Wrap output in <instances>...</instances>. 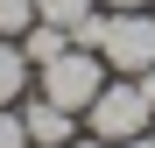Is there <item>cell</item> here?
<instances>
[{
	"mask_svg": "<svg viewBox=\"0 0 155 148\" xmlns=\"http://www.w3.org/2000/svg\"><path fill=\"white\" fill-rule=\"evenodd\" d=\"M120 148H155V127H148V134H134V141H120Z\"/></svg>",
	"mask_w": 155,
	"mask_h": 148,
	"instance_id": "cell-11",
	"label": "cell"
},
{
	"mask_svg": "<svg viewBox=\"0 0 155 148\" xmlns=\"http://www.w3.org/2000/svg\"><path fill=\"white\" fill-rule=\"evenodd\" d=\"M0 148H28V127H21V106H0Z\"/></svg>",
	"mask_w": 155,
	"mask_h": 148,
	"instance_id": "cell-9",
	"label": "cell"
},
{
	"mask_svg": "<svg viewBox=\"0 0 155 148\" xmlns=\"http://www.w3.org/2000/svg\"><path fill=\"white\" fill-rule=\"evenodd\" d=\"M21 127H28V148H64L78 141V113L35 92V99H21Z\"/></svg>",
	"mask_w": 155,
	"mask_h": 148,
	"instance_id": "cell-4",
	"label": "cell"
},
{
	"mask_svg": "<svg viewBox=\"0 0 155 148\" xmlns=\"http://www.w3.org/2000/svg\"><path fill=\"white\" fill-rule=\"evenodd\" d=\"M35 21H42V14H35V0H0V35H7V42H21Z\"/></svg>",
	"mask_w": 155,
	"mask_h": 148,
	"instance_id": "cell-7",
	"label": "cell"
},
{
	"mask_svg": "<svg viewBox=\"0 0 155 148\" xmlns=\"http://www.w3.org/2000/svg\"><path fill=\"white\" fill-rule=\"evenodd\" d=\"M99 7H155V0H99Z\"/></svg>",
	"mask_w": 155,
	"mask_h": 148,
	"instance_id": "cell-12",
	"label": "cell"
},
{
	"mask_svg": "<svg viewBox=\"0 0 155 148\" xmlns=\"http://www.w3.org/2000/svg\"><path fill=\"white\" fill-rule=\"evenodd\" d=\"M64 49H71V28H57V21H35V28L21 35V57H28L35 71H42L49 57H64Z\"/></svg>",
	"mask_w": 155,
	"mask_h": 148,
	"instance_id": "cell-6",
	"label": "cell"
},
{
	"mask_svg": "<svg viewBox=\"0 0 155 148\" xmlns=\"http://www.w3.org/2000/svg\"><path fill=\"white\" fill-rule=\"evenodd\" d=\"M99 57L113 78H141L155 64V7H106L99 21Z\"/></svg>",
	"mask_w": 155,
	"mask_h": 148,
	"instance_id": "cell-1",
	"label": "cell"
},
{
	"mask_svg": "<svg viewBox=\"0 0 155 148\" xmlns=\"http://www.w3.org/2000/svg\"><path fill=\"white\" fill-rule=\"evenodd\" d=\"M64 148H106V141H92V134H78V141H64Z\"/></svg>",
	"mask_w": 155,
	"mask_h": 148,
	"instance_id": "cell-13",
	"label": "cell"
},
{
	"mask_svg": "<svg viewBox=\"0 0 155 148\" xmlns=\"http://www.w3.org/2000/svg\"><path fill=\"white\" fill-rule=\"evenodd\" d=\"M148 127H155V106L141 99L134 78H106V92L85 106V134H92V141H106V148L134 141V134H148Z\"/></svg>",
	"mask_w": 155,
	"mask_h": 148,
	"instance_id": "cell-2",
	"label": "cell"
},
{
	"mask_svg": "<svg viewBox=\"0 0 155 148\" xmlns=\"http://www.w3.org/2000/svg\"><path fill=\"white\" fill-rule=\"evenodd\" d=\"M134 85H141V99H148V106H155V64L141 71V78H134Z\"/></svg>",
	"mask_w": 155,
	"mask_h": 148,
	"instance_id": "cell-10",
	"label": "cell"
},
{
	"mask_svg": "<svg viewBox=\"0 0 155 148\" xmlns=\"http://www.w3.org/2000/svg\"><path fill=\"white\" fill-rule=\"evenodd\" d=\"M28 78H35V64L21 57V42H7V35H0V106H21Z\"/></svg>",
	"mask_w": 155,
	"mask_h": 148,
	"instance_id": "cell-5",
	"label": "cell"
},
{
	"mask_svg": "<svg viewBox=\"0 0 155 148\" xmlns=\"http://www.w3.org/2000/svg\"><path fill=\"white\" fill-rule=\"evenodd\" d=\"M92 7H99V0H35V14H42V21H57V28H78Z\"/></svg>",
	"mask_w": 155,
	"mask_h": 148,
	"instance_id": "cell-8",
	"label": "cell"
},
{
	"mask_svg": "<svg viewBox=\"0 0 155 148\" xmlns=\"http://www.w3.org/2000/svg\"><path fill=\"white\" fill-rule=\"evenodd\" d=\"M106 78H113V71H106V57H99V49H64V57H49L42 71H35V85H42V99H57V106H71L78 120H85V106H92V99L99 92H106Z\"/></svg>",
	"mask_w": 155,
	"mask_h": 148,
	"instance_id": "cell-3",
	"label": "cell"
}]
</instances>
